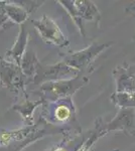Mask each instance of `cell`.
<instances>
[{
	"label": "cell",
	"mask_w": 135,
	"mask_h": 151,
	"mask_svg": "<svg viewBox=\"0 0 135 151\" xmlns=\"http://www.w3.org/2000/svg\"><path fill=\"white\" fill-rule=\"evenodd\" d=\"M45 103L43 99L38 102H25L22 105H15L13 107L14 110L18 111L19 113L21 114V116L23 117V119L25 120V122L28 124V126H31V122H32V119H33V110L38 106V105H41Z\"/></svg>",
	"instance_id": "10"
},
{
	"label": "cell",
	"mask_w": 135,
	"mask_h": 151,
	"mask_svg": "<svg viewBox=\"0 0 135 151\" xmlns=\"http://www.w3.org/2000/svg\"><path fill=\"white\" fill-rule=\"evenodd\" d=\"M133 117H134V111L132 109H130V110H125V109H123L114 121H112L111 123L107 124V125L103 126V128H104L106 133L111 130H115V129H121V130L127 129L129 131V133H132L134 132Z\"/></svg>",
	"instance_id": "8"
},
{
	"label": "cell",
	"mask_w": 135,
	"mask_h": 151,
	"mask_svg": "<svg viewBox=\"0 0 135 151\" xmlns=\"http://www.w3.org/2000/svg\"><path fill=\"white\" fill-rule=\"evenodd\" d=\"M75 116V108L71 98L61 99L46 104L43 108L41 117L45 119L51 125L56 126L58 124L64 125L72 121Z\"/></svg>",
	"instance_id": "2"
},
{
	"label": "cell",
	"mask_w": 135,
	"mask_h": 151,
	"mask_svg": "<svg viewBox=\"0 0 135 151\" xmlns=\"http://www.w3.org/2000/svg\"><path fill=\"white\" fill-rule=\"evenodd\" d=\"M3 11L7 13V17L13 20L16 23H21L27 18L28 13L22 7L18 5H12V4H2Z\"/></svg>",
	"instance_id": "11"
},
{
	"label": "cell",
	"mask_w": 135,
	"mask_h": 151,
	"mask_svg": "<svg viewBox=\"0 0 135 151\" xmlns=\"http://www.w3.org/2000/svg\"><path fill=\"white\" fill-rule=\"evenodd\" d=\"M64 7L67 8L69 13L72 15L75 22L83 31L82 19L85 20L99 21L100 13L98 8L91 1H61Z\"/></svg>",
	"instance_id": "5"
},
{
	"label": "cell",
	"mask_w": 135,
	"mask_h": 151,
	"mask_svg": "<svg viewBox=\"0 0 135 151\" xmlns=\"http://www.w3.org/2000/svg\"><path fill=\"white\" fill-rule=\"evenodd\" d=\"M111 43H93L89 47L85 48L80 52L71 53L64 58V63L67 64L69 67L73 68L74 70L81 72V70L87 69L92 62H94L96 57L101 53L103 50L109 47Z\"/></svg>",
	"instance_id": "3"
},
{
	"label": "cell",
	"mask_w": 135,
	"mask_h": 151,
	"mask_svg": "<svg viewBox=\"0 0 135 151\" xmlns=\"http://www.w3.org/2000/svg\"><path fill=\"white\" fill-rule=\"evenodd\" d=\"M111 98L115 104L123 109L135 107V92H117L116 94L112 95Z\"/></svg>",
	"instance_id": "12"
},
{
	"label": "cell",
	"mask_w": 135,
	"mask_h": 151,
	"mask_svg": "<svg viewBox=\"0 0 135 151\" xmlns=\"http://www.w3.org/2000/svg\"><path fill=\"white\" fill-rule=\"evenodd\" d=\"M78 70H74L73 68L69 67L65 63H60L58 65H43L38 63L35 69V74L32 78V82L34 84H40L41 82H55L60 81L65 76L77 75Z\"/></svg>",
	"instance_id": "7"
},
{
	"label": "cell",
	"mask_w": 135,
	"mask_h": 151,
	"mask_svg": "<svg viewBox=\"0 0 135 151\" xmlns=\"http://www.w3.org/2000/svg\"><path fill=\"white\" fill-rule=\"evenodd\" d=\"M27 38H28L27 31H26V29L24 28L23 26H21L15 45H14V47H12L9 52H7V58H8L7 60H8V62L14 63V64H16L18 67H20L21 60H22L23 55H24L25 45H26V42H27Z\"/></svg>",
	"instance_id": "9"
},
{
	"label": "cell",
	"mask_w": 135,
	"mask_h": 151,
	"mask_svg": "<svg viewBox=\"0 0 135 151\" xmlns=\"http://www.w3.org/2000/svg\"><path fill=\"white\" fill-rule=\"evenodd\" d=\"M89 81L87 77L76 76L74 79L60 80L55 82H48L40 87L41 99L43 101H58L61 99L71 98L76 91L82 88Z\"/></svg>",
	"instance_id": "1"
},
{
	"label": "cell",
	"mask_w": 135,
	"mask_h": 151,
	"mask_svg": "<svg viewBox=\"0 0 135 151\" xmlns=\"http://www.w3.org/2000/svg\"><path fill=\"white\" fill-rule=\"evenodd\" d=\"M31 22L45 42L61 47H66L69 45L68 40L53 19L43 15L40 20H31Z\"/></svg>",
	"instance_id": "4"
},
{
	"label": "cell",
	"mask_w": 135,
	"mask_h": 151,
	"mask_svg": "<svg viewBox=\"0 0 135 151\" xmlns=\"http://www.w3.org/2000/svg\"><path fill=\"white\" fill-rule=\"evenodd\" d=\"M0 82L10 91H23L24 75L16 64L0 58Z\"/></svg>",
	"instance_id": "6"
}]
</instances>
